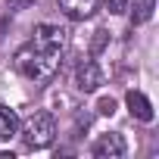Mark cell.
Listing matches in <instances>:
<instances>
[{"instance_id": "1", "label": "cell", "mask_w": 159, "mask_h": 159, "mask_svg": "<svg viewBox=\"0 0 159 159\" xmlns=\"http://www.w3.org/2000/svg\"><path fill=\"white\" fill-rule=\"evenodd\" d=\"M59 56H62V50H47V47L28 41L16 53V69L31 81H50L59 69Z\"/></svg>"}, {"instance_id": "2", "label": "cell", "mask_w": 159, "mask_h": 159, "mask_svg": "<svg viewBox=\"0 0 159 159\" xmlns=\"http://www.w3.org/2000/svg\"><path fill=\"white\" fill-rule=\"evenodd\" d=\"M53 137H56V119L50 112H34L22 125V143L28 150H44L53 143Z\"/></svg>"}, {"instance_id": "3", "label": "cell", "mask_w": 159, "mask_h": 159, "mask_svg": "<svg viewBox=\"0 0 159 159\" xmlns=\"http://www.w3.org/2000/svg\"><path fill=\"white\" fill-rule=\"evenodd\" d=\"M125 150H128V143H125V137L122 134H103V137H97L94 140V147H91V153H94V159H122L125 156Z\"/></svg>"}, {"instance_id": "4", "label": "cell", "mask_w": 159, "mask_h": 159, "mask_svg": "<svg viewBox=\"0 0 159 159\" xmlns=\"http://www.w3.org/2000/svg\"><path fill=\"white\" fill-rule=\"evenodd\" d=\"M75 84H78L81 94L100 91V84H103V69H100L94 59H84L81 66H78V72H75Z\"/></svg>"}, {"instance_id": "5", "label": "cell", "mask_w": 159, "mask_h": 159, "mask_svg": "<svg viewBox=\"0 0 159 159\" xmlns=\"http://www.w3.org/2000/svg\"><path fill=\"white\" fill-rule=\"evenodd\" d=\"M31 41H34V44H41V47H47V50H62V47H66V31H62L59 25L41 22V25L34 28Z\"/></svg>"}, {"instance_id": "6", "label": "cell", "mask_w": 159, "mask_h": 159, "mask_svg": "<svg viewBox=\"0 0 159 159\" xmlns=\"http://www.w3.org/2000/svg\"><path fill=\"white\" fill-rule=\"evenodd\" d=\"M100 0H59V10L72 19V22H84L97 13Z\"/></svg>"}, {"instance_id": "7", "label": "cell", "mask_w": 159, "mask_h": 159, "mask_svg": "<svg viewBox=\"0 0 159 159\" xmlns=\"http://www.w3.org/2000/svg\"><path fill=\"white\" fill-rule=\"evenodd\" d=\"M125 103H128V112H131L137 122H153V103H150L140 91H128Z\"/></svg>"}, {"instance_id": "8", "label": "cell", "mask_w": 159, "mask_h": 159, "mask_svg": "<svg viewBox=\"0 0 159 159\" xmlns=\"http://www.w3.org/2000/svg\"><path fill=\"white\" fill-rule=\"evenodd\" d=\"M16 131H19V116H16L10 106L0 103V140H10Z\"/></svg>"}, {"instance_id": "9", "label": "cell", "mask_w": 159, "mask_h": 159, "mask_svg": "<svg viewBox=\"0 0 159 159\" xmlns=\"http://www.w3.org/2000/svg\"><path fill=\"white\" fill-rule=\"evenodd\" d=\"M153 10H156V0H134L131 7V25H143L153 19Z\"/></svg>"}, {"instance_id": "10", "label": "cell", "mask_w": 159, "mask_h": 159, "mask_svg": "<svg viewBox=\"0 0 159 159\" xmlns=\"http://www.w3.org/2000/svg\"><path fill=\"white\" fill-rule=\"evenodd\" d=\"M106 41H109V31L106 28H100V31H94V41H91V53L97 56L103 47H106Z\"/></svg>"}, {"instance_id": "11", "label": "cell", "mask_w": 159, "mask_h": 159, "mask_svg": "<svg viewBox=\"0 0 159 159\" xmlns=\"http://www.w3.org/2000/svg\"><path fill=\"white\" fill-rule=\"evenodd\" d=\"M106 10H109L112 16H122V13L128 10V0H106Z\"/></svg>"}, {"instance_id": "12", "label": "cell", "mask_w": 159, "mask_h": 159, "mask_svg": "<svg viewBox=\"0 0 159 159\" xmlns=\"http://www.w3.org/2000/svg\"><path fill=\"white\" fill-rule=\"evenodd\" d=\"M97 109H100V116H112V112H116V100H112V97H103V100L97 103Z\"/></svg>"}, {"instance_id": "13", "label": "cell", "mask_w": 159, "mask_h": 159, "mask_svg": "<svg viewBox=\"0 0 159 159\" xmlns=\"http://www.w3.org/2000/svg\"><path fill=\"white\" fill-rule=\"evenodd\" d=\"M7 3H10V10H28L34 0H7Z\"/></svg>"}]
</instances>
